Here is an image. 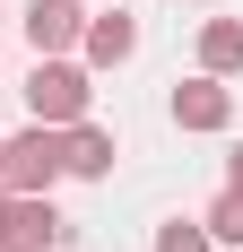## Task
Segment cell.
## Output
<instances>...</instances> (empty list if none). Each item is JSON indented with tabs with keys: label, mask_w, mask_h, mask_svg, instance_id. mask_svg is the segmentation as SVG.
<instances>
[{
	"label": "cell",
	"mask_w": 243,
	"mask_h": 252,
	"mask_svg": "<svg viewBox=\"0 0 243 252\" xmlns=\"http://www.w3.org/2000/svg\"><path fill=\"white\" fill-rule=\"evenodd\" d=\"M18 96H26V113H35L44 130H70V122H87V104H96V70H87L78 52H52V61L26 70Z\"/></svg>",
	"instance_id": "6da1fadb"
},
{
	"label": "cell",
	"mask_w": 243,
	"mask_h": 252,
	"mask_svg": "<svg viewBox=\"0 0 243 252\" xmlns=\"http://www.w3.org/2000/svg\"><path fill=\"white\" fill-rule=\"evenodd\" d=\"M61 183V130L44 122H26L0 139V191H52Z\"/></svg>",
	"instance_id": "7a4b0ae2"
},
{
	"label": "cell",
	"mask_w": 243,
	"mask_h": 252,
	"mask_svg": "<svg viewBox=\"0 0 243 252\" xmlns=\"http://www.w3.org/2000/svg\"><path fill=\"white\" fill-rule=\"evenodd\" d=\"M70 235L78 226L52 209V191H9V209H0V252H61Z\"/></svg>",
	"instance_id": "3957f363"
},
{
	"label": "cell",
	"mask_w": 243,
	"mask_h": 252,
	"mask_svg": "<svg viewBox=\"0 0 243 252\" xmlns=\"http://www.w3.org/2000/svg\"><path fill=\"white\" fill-rule=\"evenodd\" d=\"M165 113H174V130H235V87L226 78H209V70H191V78H174V96H165Z\"/></svg>",
	"instance_id": "277c9868"
},
{
	"label": "cell",
	"mask_w": 243,
	"mask_h": 252,
	"mask_svg": "<svg viewBox=\"0 0 243 252\" xmlns=\"http://www.w3.org/2000/svg\"><path fill=\"white\" fill-rule=\"evenodd\" d=\"M130 52H139V18H130V0L87 9V26H78V61H87V70H122Z\"/></svg>",
	"instance_id": "5b68a950"
},
{
	"label": "cell",
	"mask_w": 243,
	"mask_h": 252,
	"mask_svg": "<svg viewBox=\"0 0 243 252\" xmlns=\"http://www.w3.org/2000/svg\"><path fill=\"white\" fill-rule=\"evenodd\" d=\"M26 44H35V61H52V52H78V26H87V9L78 0H26L18 9Z\"/></svg>",
	"instance_id": "8992f818"
},
{
	"label": "cell",
	"mask_w": 243,
	"mask_h": 252,
	"mask_svg": "<svg viewBox=\"0 0 243 252\" xmlns=\"http://www.w3.org/2000/svg\"><path fill=\"white\" fill-rule=\"evenodd\" d=\"M113 130H104V122H70V130H61V174H87V183H104V174H113Z\"/></svg>",
	"instance_id": "52a82bcc"
},
{
	"label": "cell",
	"mask_w": 243,
	"mask_h": 252,
	"mask_svg": "<svg viewBox=\"0 0 243 252\" xmlns=\"http://www.w3.org/2000/svg\"><path fill=\"white\" fill-rule=\"evenodd\" d=\"M200 70L209 78H235L243 70V18H209L200 26Z\"/></svg>",
	"instance_id": "ba28073f"
},
{
	"label": "cell",
	"mask_w": 243,
	"mask_h": 252,
	"mask_svg": "<svg viewBox=\"0 0 243 252\" xmlns=\"http://www.w3.org/2000/svg\"><path fill=\"white\" fill-rule=\"evenodd\" d=\"M200 226H209V244H226V252H243V191H235V183H226L217 200L200 209Z\"/></svg>",
	"instance_id": "9c48e42d"
},
{
	"label": "cell",
	"mask_w": 243,
	"mask_h": 252,
	"mask_svg": "<svg viewBox=\"0 0 243 252\" xmlns=\"http://www.w3.org/2000/svg\"><path fill=\"white\" fill-rule=\"evenodd\" d=\"M156 252H217V244H209L200 218H165V226H156Z\"/></svg>",
	"instance_id": "30bf717a"
},
{
	"label": "cell",
	"mask_w": 243,
	"mask_h": 252,
	"mask_svg": "<svg viewBox=\"0 0 243 252\" xmlns=\"http://www.w3.org/2000/svg\"><path fill=\"white\" fill-rule=\"evenodd\" d=\"M226 183H235V191H243V139H235V157H226Z\"/></svg>",
	"instance_id": "8fae6325"
},
{
	"label": "cell",
	"mask_w": 243,
	"mask_h": 252,
	"mask_svg": "<svg viewBox=\"0 0 243 252\" xmlns=\"http://www.w3.org/2000/svg\"><path fill=\"white\" fill-rule=\"evenodd\" d=\"M0 26H9V0H0Z\"/></svg>",
	"instance_id": "7c38bea8"
},
{
	"label": "cell",
	"mask_w": 243,
	"mask_h": 252,
	"mask_svg": "<svg viewBox=\"0 0 243 252\" xmlns=\"http://www.w3.org/2000/svg\"><path fill=\"white\" fill-rule=\"evenodd\" d=\"M0 209H9V191H0Z\"/></svg>",
	"instance_id": "4fadbf2b"
}]
</instances>
